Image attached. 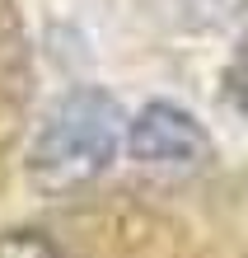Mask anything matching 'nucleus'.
Returning a JSON list of instances; mask_svg holds the SVG:
<instances>
[{
    "mask_svg": "<svg viewBox=\"0 0 248 258\" xmlns=\"http://www.w3.org/2000/svg\"><path fill=\"white\" fill-rule=\"evenodd\" d=\"M225 94L229 103L248 117V33L239 38V47L229 52V66H225Z\"/></svg>",
    "mask_w": 248,
    "mask_h": 258,
    "instance_id": "nucleus-5",
    "label": "nucleus"
},
{
    "mask_svg": "<svg viewBox=\"0 0 248 258\" xmlns=\"http://www.w3.org/2000/svg\"><path fill=\"white\" fill-rule=\"evenodd\" d=\"M127 146L145 169L159 174H197L215 155L206 127L178 103H145L127 122Z\"/></svg>",
    "mask_w": 248,
    "mask_h": 258,
    "instance_id": "nucleus-2",
    "label": "nucleus"
},
{
    "mask_svg": "<svg viewBox=\"0 0 248 258\" xmlns=\"http://www.w3.org/2000/svg\"><path fill=\"white\" fill-rule=\"evenodd\" d=\"M159 10H164L174 24L206 33V28H225V24H234L239 14L248 10V0H159Z\"/></svg>",
    "mask_w": 248,
    "mask_h": 258,
    "instance_id": "nucleus-3",
    "label": "nucleus"
},
{
    "mask_svg": "<svg viewBox=\"0 0 248 258\" xmlns=\"http://www.w3.org/2000/svg\"><path fill=\"white\" fill-rule=\"evenodd\" d=\"M0 258H66V253L42 230H10L0 235Z\"/></svg>",
    "mask_w": 248,
    "mask_h": 258,
    "instance_id": "nucleus-4",
    "label": "nucleus"
},
{
    "mask_svg": "<svg viewBox=\"0 0 248 258\" xmlns=\"http://www.w3.org/2000/svg\"><path fill=\"white\" fill-rule=\"evenodd\" d=\"M122 117L117 99L103 89H70L66 99H56L28 150V178L47 192L85 188L89 178H99L108 164L117 160L122 146Z\"/></svg>",
    "mask_w": 248,
    "mask_h": 258,
    "instance_id": "nucleus-1",
    "label": "nucleus"
}]
</instances>
